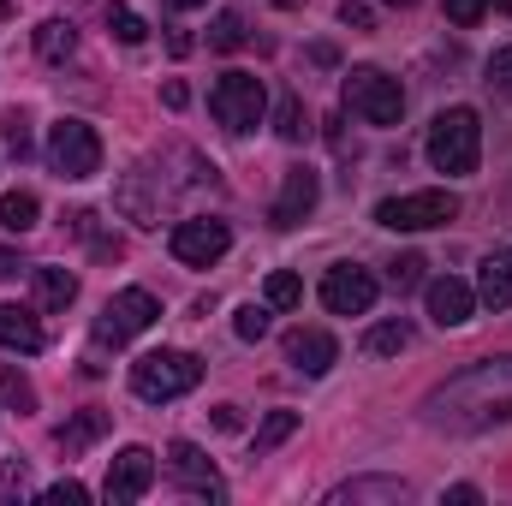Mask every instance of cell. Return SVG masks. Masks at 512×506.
<instances>
[{"label":"cell","mask_w":512,"mask_h":506,"mask_svg":"<svg viewBox=\"0 0 512 506\" xmlns=\"http://www.w3.org/2000/svg\"><path fill=\"white\" fill-rule=\"evenodd\" d=\"M507 417H512V352L447 376L423 399V423L447 429V435H483V429H495Z\"/></svg>","instance_id":"cell-1"},{"label":"cell","mask_w":512,"mask_h":506,"mask_svg":"<svg viewBox=\"0 0 512 506\" xmlns=\"http://www.w3.org/2000/svg\"><path fill=\"white\" fill-rule=\"evenodd\" d=\"M423 149H429L435 173H477V161H483V120H477V108H447V114H435Z\"/></svg>","instance_id":"cell-2"},{"label":"cell","mask_w":512,"mask_h":506,"mask_svg":"<svg viewBox=\"0 0 512 506\" xmlns=\"http://www.w3.org/2000/svg\"><path fill=\"white\" fill-rule=\"evenodd\" d=\"M197 381H203V358H197V352L161 346V352H143V358L131 364V393L149 399V405H167V399L191 393Z\"/></svg>","instance_id":"cell-3"},{"label":"cell","mask_w":512,"mask_h":506,"mask_svg":"<svg viewBox=\"0 0 512 506\" xmlns=\"http://www.w3.org/2000/svg\"><path fill=\"white\" fill-rule=\"evenodd\" d=\"M262 108H268V90L256 72H221V84L209 90V114L227 137H245L262 126Z\"/></svg>","instance_id":"cell-4"},{"label":"cell","mask_w":512,"mask_h":506,"mask_svg":"<svg viewBox=\"0 0 512 506\" xmlns=\"http://www.w3.org/2000/svg\"><path fill=\"white\" fill-rule=\"evenodd\" d=\"M340 96L370 126H399V114H405V90H399V78H387L382 66H352Z\"/></svg>","instance_id":"cell-5"},{"label":"cell","mask_w":512,"mask_h":506,"mask_svg":"<svg viewBox=\"0 0 512 506\" xmlns=\"http://www.w3.org/2000/svg\"><path fill=\"white\" fill-rule=\"evenodd\" d=\"M447 221H459L453 191H411V197L376 203V227H387V233H429V227H447Z\"/></svg>","instance_id":"cell-6"},{"label":"cell","mask_w":512,"mask_h":506,"mask_svg":"<svg viewBox=\"0 0 512 506\" xmlns=\"http://www.w3.org/2000/svg\"><path fill=\"white\" fill-rule=\"evenodd\" d=\"M48 167L60 179H96L102 173V137L84 120H60L48 131Z\"/></svg>","instance_id":"cell-7"},{"label":"cell","mask_w":512,"mask_h":506,"mask_svg":"<svg viewBox=\"0 0 512 506\" xmlns=\"http://www.w3.org/2000/svg\"><path fill=\"white\" fill-rule=\"evenodd\" d=\"M155 316H161L155 292H143V286L114 292V298L102 304V316H96V346H126V340H137L143 328H155Z\"/></svg>","instance_id":"cell-8"},{"label":"cell","mask_w":512,"mask_h":506,"mask_svg":"<svg viewBox=\"0 0 512 506\" xmlns=\"http://www.w3.org/2000/svg\"><path fill=\"white\" fill-rule=\"evenodd\" d=\"M227 245H233V227L215 221V215H191V221H179L173 239H167V251L179 256L185 268H209V262H221Z\"/></svg>","instance_id":"cell-9"},{"label":"cell","mask_w":512,"mask_h":506,"mask_svg":"<svg viewBox=\"0 0 512 506\" xmlns=\"http://www.w3.org/2000/svg\"><path fill=\"white\" fill-rule=\"evenodd\" d=\"M167 477H173L191 501H227L221 471H215V465H209V453H203V447H191V441H173V447H167Z\"/></svg>","instance_id":"cell-10"},{"label":"cell","mask_w":512,"mask_h":506,"mask_svg":"<svg viewBox=\"0 0 512 506\" xmlns=\"http://www.w3.org/2000/svg\"><path fill=\"white\" fill-rule=\"evenodd\" d=\"M376 274L370 268H352V262H334L328 274H322V304L334 310V316H364L370 304H376Z\"/></svg>","instance_id":"cell-11"},{"label":"cell","mask_w":512,"mask_h":506,"mask_svg":"<svg viewBox=\"0 0 512 506\" xmlns=\"http://www.w3.org/2000/svg\"><path fill=\"white\" fill-rule=\"evenodd\" d=\"M149 483H155V453H149V447H126V453H114V465H108L102 501L108 506H131V501L149 495Z\"/></svg>","instance_id":"cell-12"},{"label":"cell","mask_w":512,"mask_h":506,"mask_svg":"<svg viewBox=\"0 0 512 506\" xmlns=\"http://www.w3.org/2000/svg\"><path fill=\"white\" fill-rule=\"evenodd\" d=\"M316 197H322V179H316L310 167H286V185H280V197H274L268 221H274V227H298V221H310Z\"/></svg>","instance_id":"cell-13"},{"label":"cell","mask_w":512,"mask_h":506,"mask_svg":"<svg viewBox=\"0 0 512 506\" xmlns=\"http://www.w3.org/2000/svg\"><path fill=\"white\" fill-rule=\"evenodd\" d=\"M423 304H429V322L435 328H465L471 322V310H477V286H465V280H429L423 286Z\"/></svg>","instance_id":"cell-14"},{"label":"cell","mask_w":512,"mask_h":506,"mask_svg":"<svg viewBox=\"0 0 512 506\" xmlns=\"http://www.w3.org/2000/svg\"><path fill=\"white\" fill-rule=\"evenodd\" d=\"M286 364L304 370V376H328V370L340 364V346H334V334H322V328H292V334H286Z\"/></svg>","instance_id":"cell-15"},{"label":"cell","mask_w":512,"mask_h":506,"mask_svg":"<svg viewBox=\"0 0 512 506\" xmlns=\"http://www.w3.org/2000/svg\"><path fill=\"white\" fill-rule=\"evenodd\" d=\"M399 506L411 501V483L405 477H352V483H340L334 495H328V506Z\"/></svg>","instance_id":"cell-16"},{"label":"cell","mask_w":512,"mask_h":506,"mask_svg":"<svg viewBox=\"0 0 512 506\" xmlns=\"http://www.w3.org/2000/svg\"><path fill=\"white\" fill-rule=\"evenodd\" d=\"M477 298H483L489 310H507L512 304V245L483 256V268H477Z\"/></svg>","instance_id":"cell-17"},{"label":"cell","mask_w":512,"mask_h":506,"mask_svg":"<svg viewBox=\"0 0 512 506\" xmlns=\"http://www.w3.org/2000/svg\"><path fill=\"white\" fill-rule=\"evenodd\" d=\"M0 346L6 352H42L48 346V334H42V322L30 316V310H18V304H0Z\"/></svg>","instance_id":"cell-18"},{"label":"cell","mask_w":512,"mask_h":506,"mask_svg":"<svg viewBox=\"0 0 512 506\" xmlns=\"http://www.w3.org/2000/svg\"><path fill=\"white\" fill-rule=\"evenodd\" d=\"M102 435H108V411H96V405L54 429V441H60V453H66V459H78V453H84V447H96Z\"/></svg>","instance_id":"cell-19"},{"label":"cell","mask_w":512,"mask_h":506,"mask_svg":"<svg viewBox=\"0 0 512 506\" xmlns=\"http://www.w3.org/2000/svg\"><path fill=\"white\" fill-rule=\"evenodd\" d=\"M30 286H36V310H66L78 298V274L72 268H30Z\"/></svg>","instance_id":"cell-20"},{"label":"cell","mask_w":512,"mask_h":506,"mask_svg":"<svg viewBox=\"0 0 512 506\" xmlns=\"http://www.w3.org/2000/svg\"><path fill=\"white\" fill-rule=\"evenodd\" d=\"M66 227H72L78 239H90V251L102 256V262H120V256H126V239H120V233H96V209H72Z\"/></svg>","instance_id":"cell-21"},{"label":"cell","mask_w":512,"mask_h":506,"mask_svg":"<svg viewBox=\"0 0 512 506\" xmlns=\"http://www.w3.org/2000/svg\"><path fill=\"white\" fill-rule=\"evenodd\" d=\"M72 48H78V30H72L66 18H48V24H36V54H42L48 66L72 60Z\"/></svg>","instance_id":"cell-22"},{"label":"cell","mask_w":512,"mask_h":506,"mask_svg":"<svg viewBox=\"0 0 512 506\" xmlns=\"http://www.w3.org/2000/svg\"><path fill=\"white\" fill-rule=\"evenodd\" d=\"M405 346H411V328H405L399 316H387V322H376V328L364 334V352H370V358H399Z\"/></svg>","instance_id":"cell-23"},{"label":"cell","mask_w":512,"mask_h":506,"mask_svg":"<svg viewBox=\"0 0 512 506\" xmlns=\"http://www.w3.org/2000/svg\"><path fill=\"white\" fill-rule=\"evenodd\" d=\"M262 304H268V310H298V304H304L298 274H292V268H274V274H268V286H262Z\"/></svg>","instance_id":"cell-24"},{"label":"cell","mask_w":512,"mask_h":506,"mask_svg":"<svg viewBox=\"0 0 512 506\" xmlns=\"http://www.w3.org/2000/svg\"><path fill=\"white\" fill-rule=\"evenodd\" d=\"M286 435H298V411H268L262 429H256V459H268Z\"/></svg>","instance_id":"cell-25"},{"label":"cell","mask_w":512,"mask_h":506,"mask_svg":"<svg viewBox=\"0 0 512 506\" xmlns=\"http://www.w3.org/2000/svg\"><path fill=\"white\" fill-rule=\"evenodd\" d=\"M0 227L6 233H30L36 227V197L30 191H6L0 197Z\"/></svg>","instance_id":"cell-26"},{"label":"cell","mask_w":512,"mask_h":506,"mask_svg":"<svg viewBox=\"0 0 512 506\" xmlns=\"http://www.w3.org/2000/svg\"><path fill=\"white\" fill-rule=\"evenodd\" d=\"M274 131H280L286 143H304L310 120H304V102H298V96H280V108H274Z\"/></svg>","instance_id":"cell-27"},{"label":"cell","mask_w":512,"mask_h":506,"mask_svg":"<svg viewBox=\"0 0 512 506\" xmlns=\"http://www.w3.org/2000/svg\"><path fill=\"white\" fill-rule=\"evenodd\" d=\"M423 268H429V262L417 251L393 256V262H387V286H393V292H411V286H423Z\"/></svg>","instance_id":"cell-28"},{"label":"cell","mask_w":512,"mask_h":506,"mask_svg":"<svg viewBox=\"0 0 512 506\" xmlns=\"http://www.w3.org/2000/svg\"><path fill=\"white\" fill-rule=\"evenodd\" d=\"M0 399H6L12 411H36V387L18 376L12 364H0Z\"/></svg>","instance_id":"cell-29"},{"label":"cell","mask_w":512,"mask_h":506,"mask_svg":"<svg viewBox=\"0 0 512 506\" xmlns=\"http://www.w3.org/2000/svg\"><path fill=\"white\" fill-rule=\"evenodd\" d=\"M209 48H221V54L245 48V18H239V12H221V18H215V30H209Z\"/></svg>","instance_id":"cell-30"},{"label":"cell","mask_w":512,"mask_h":506,"mask_svg":"<svg viewBox=\"0 0 512 506\" xmlns=\"http://www.w3.org/2000/svg\"><path fill=\"white\" fill-rule=\"evenodd\" d=\"M108 30H114L120 42H131V48H137V42L149 36V24H143V18H137L131 6H108Z\"/></svg>","instance_id":"cell-31"},{"label":"cell","mask_w":512,"mask_h":506,"mask_svg":"<svg viewBox=\"0 0 512 506\" xmlns=\"http://www.w3.org/2000/svg\"><path fill=\"white\" fill-rule=\"evenodd\" d=\"M30 495V465L24 459H6L0 465V501H24Z\"/></svg>","instance_id":"cell-32"},{"label":"cell","mask_w":512,"mask_h":506,"mask_svg":"<svg viewBox=\"0 0 512 506\" xmlns=\"http://www.w3.org/2000/svg\"><path fill=\"white\" fill-rule=\"evenodd\" d=\"M233 334H239V340H262V334H268V310H262V304H245V310L233 316Z\"/></svg>","instance_id":"cell-33"},{"label":"cell","mask_w":512,"mask_h":506,"mask_svg":"<svg viewBox=\"0 0 512 506\" xmlns=\"http://www.w3.org/2000/svg\"><path fill=\"white\" fill-rule=\"evenodd\" d=\"M489 90H501V96H512V42H507V48H495V54H489Z\"/></svg>","instance_id":"cell-34"},{"label":"cell","mask_w":512,"mask_h":506,"mask_svg":"<svg viewBox=\"0 0 512 506\" xmlns=\"http://www.w3.org/2000/svg\"><path fill=\"white\" fill-rule=\"evenodd\" d=\"M42 501H48V506H84V501H90V489H84V483H72V477H60L54 489H42Z\"/></svg>","instance_id":"cell-35"},{"label":"cell","mask_w":512,"mask_h":506,"mask_svg":"<svg viewBox=\"0 0 512 506\" xmlns=\"http://www.w3.org/2000/svg\"><path fill=\"white\" fill-rule=\"evenodd\" d=\"M0 126H6V149L24 161V155H30V120H24V114H6Z\"/></svg>","instance_id":"cell-36"},{"label":"cell","mask_w":512,"mask_h":506,"mask_svg":"<svg viewBox=\"0 0 512 506\" xmlns=\"http://www.w3.org/2000/svg\"><path fill=\"white\" fill-rule=\"evenodd\" d=\"M340 24H352V30H370V24H376V12H370L364 0H340Z\"/></svg>","instance_id":"cell-37"},{"label":"cell","mask_w":512,"mask_h":506,"mask_svg":"<svg viewBox=\"0 0 512 506\" xmlns=\"http://www.w3.org/2000/svg\"><path fill=\"white\" fill-rule=\"evenodd\" d=\"M483 6H489V0H447V18H453V24H477Z\"/></svg>","instance_id":"cell-38"},{"label":"cell","mask_w":512,"mask_h":506,"mask_svg":"<svg viewBox=\"0 0 512 506\" xmlns=\"http://www.w3.org/2000/svg\"><path fill=\"white\" fill-rule=\"evenodd\" d=\"M441 501H453V506H477V501H483V489H471V483H453V489H447Z\"/></svg>","instance_id":"cell-39"},{"label":"cell","mask_w":512,"mask_h":506,"mask_svg":"<svg viewBox=\"0 0 512 506\" xmlns=\"http://www.w3.org/2000/svg\"><path fill=\"white\" fill-rule=\"evenodd\" d=\"M245 417H239V405H215V429H239Z\"/></svg>","instance_id":"cell-40"},{"label":"cell","mask_w":512,"mask_h":506,"mask_svg":"<svg viewBox=\"0 0 512 506\" xmlns=\"http://www.w3.org/2000/svg\"><path fill=\"white\" fill-rule=\"evenodd\" d=\"M161 102H167V108H185V84H179V78H173V84H167V90H161Z\"/></svg>","instance_id":"cell-41"},{"label":"cell","mask_w":512,"mask_h":506,"mask_svg":"<svg viewBox=\"0 0 512 506\" xmlns=\"http://www.w3.org/2000/svg\"><path fill=\"white\" fill-rule=\"evenodd\" d=\"M18 268H24V262H18V256H12V251H0V280H12V274H18Z\"/></svg>","instance_id":"cell-42"},{"label":"cell","mask_w":512,"mask_h":506,"mask_svg":"<svg viewBox=\"0 0 512 506\" xmlns=\"http://www.w3.org/2000/svg\"><path fill=\"white\" fill-rule=\"evenodd\" d=\"M173 12H191V6H209V0H167Z\"/></svg>","instance_id":"cell-43"},{"label":"cell","mask_w":512,"mask_h":506,"mask_svg":"<svg viewBox=\"0 0 512 506\" xmlns=\"http://www.w3.org/2000/svg\"><path fill=\"white\" fill-rule=\"evenodd\" d=\"M387 6H417V0H387Z\"/></svg>","instance_id":"cell-44"},{"label":"cell","mask_w":512,"mask_h":506,"mask_svg":"<svg viewBox=\"0 0 512 506\" xmlns=\"http://www.w3.org/2000/svg\"><path fill=\"white\" fill-rule=\"evenodd\" d=\"M495 6H501V12H512V0H495Z\"/></svg>","instance_id":"cell-45"}]
</instances>
